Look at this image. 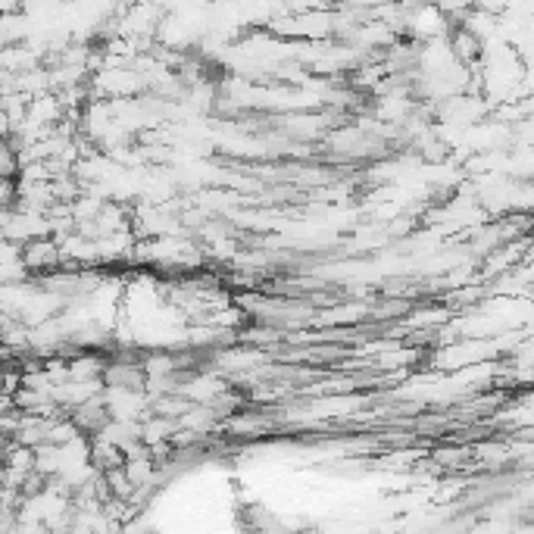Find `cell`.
<instances>
[{"label":"cell","mask_w":534,"mask_h":534,"mask_svg":"<svg viewBox=\"0 0 534 534\" xmlns=\"http://www.w3.org/2000/svg\"><path fill=\"white\" fill-rule=\"evenodd\" d=\"M335 7L328 10H303V13H282L266 22V29L285 41H328L335 38Z\"/></svg>","instance_id":"cell-1"},{"label":"cell","mask_w":534,"mask_h":534,"mask_svg":"<svg viewBox=\"0 0 534 534\" xmlns=\"http://www.w3.org/2000/svg\"><path fill=\"white\" fill-rule=\"evenodd\" d=\"M453 29V22L438 10V4L431 0V4H419V7H403V32L400 38H410L416 44L431 41V38H447Z\"/></svg>","instance_id":"cell-2"},{"label":"cell","mask_w":534,"mask_h":534,"mask_svg":"<svg viewBox=\"0 0 534 534\" xmlns=\"http://www.w3.org/2000/svg\"><path fill=\"white\" fill-rule=\"evenodd\" d=\"M107 413L116 422H141L150 413V397L144 388H107L104 385Z\"/></svg>","instance_id":"cell-3"},{"label":"cell","mask_w":534,"mask_h":534,"mask_svg":"<svg viewBox=\"0 0 534 534\" xmlns=\"http://www.w3.org/2000/svg\"><path fill=\"white\" fill-rule=\"evenodd\" d=\"M22 266L29 269V275H44V272H54L60 266V244L54 238H32L22 244L19 253Z\"/></svg>","instance_id":"cell-4"},{"label":"cell","mask_w":534,"mask_h":534,"mask_svg":"<svg viewBox=\"0 0 534 534\" xmlns=\"http://www.w3.org/2000/svg\"><path fill=\"white\" fill-rule=\"evenodd\" d=\"M69 419H72L75 425H79V431H85V435H94V431L110 419L107 403H104V391L94 394V397H88V400L79 403V406H72V410H69Z\"/></svg>","instance_id":"cell-5"},{"label":"cell","mask_w":534,"mask_h":534,"mask_svg":"<svg viewBox=\"0 0 534 534\" xmlns=\"http://www.w3.org/2000/svg\"><path fill=\"white\" fill-rule=\"evenodd\" d=\"M456 25H460V29H466L469 35H475L481 44L491 41V38H500V16L485 13V10H478V7H472Z\"/></svg>","instance_id":"cell-6"},{"label":"cell","mask_w":534,"mask_h":534,"mask_svg":"<svg viewBox=\"0 0 534 534\" xmlns=\"http://www.w3.org/2000/svg\"><path fill=\"white\" fill-rule=\"evenodd\" d=\"M447 44H450V50H453L456 63L472 66V63L481 60V41H478L475 35H469L466 29H460V25H453V29H450Z\"/></svg>","instance_id":"cell-7"},{"label":"cell","mask_w":534,"mask_h":534,"mask_svg":"<svg viewBox=\"0 0 534 534\" xmlns=\"http://www.w3.org/2000/svg\"><path fill=\"white\" fill-rule=\"evenodd\" d=\"M435 4H438V10L456 25V22H460V19L475 7V0H435Z\"/></svg>","instance_id":"cell-8"},{"label":"cell","mask_w":534,"mask_h":534,"mask_svg":"<svg viewBox=\"0 0 534 534\" xmlns=\"http://www.w3.org/2000/svg\"><path fill=\"white\" fill-rule=\"evenodd\" d=\"M288 13H303V10H328L335 7L338 0H282Z\"/></svg>","instance_id":"cell-9"},{"label":"cell","mask_w":534,"mask_h":534,"mask_svg":"<svg viewBox=\"0 0 534 534\" xmlns=\"http://www.w3.org/2000/svg\"><path fill=\"white\" fill-rule=\"evenodd\" d=\"M475 7L485 10V13H494V16H503L513 7V0H475Z\"/></svg>","instance_id":"cell-10"}]
</instances>
